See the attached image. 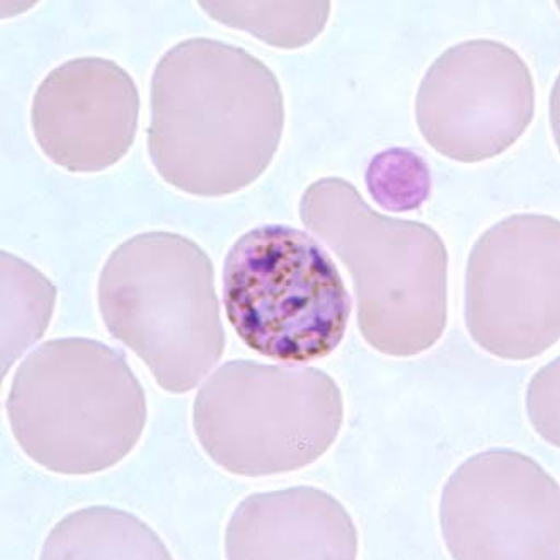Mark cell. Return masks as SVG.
<instances>
[{
    "label": "cell",
    "instance_id": "3957f363",
    "mask_svg": "<svg viewBox=\"0 0 560 560\" xmlns=\"http://www.w3.org/2000/svg\"><path fill=\"white\" fill-rule=\"evenodd\" d=\"M8 416L18 445L35 464L91 476L118 465L140 442L145 392L127 358L104 342L54 339L21 363Z\"/></svg>",
    "mask_w": 560,
    "mask_h": 560
},
{
    "label": "cell",
    "instance_id": "6da1fadb",
    "mask_svg": "<svg viewBox=\"0 0 560 560\" xmlns=\"http://www.w3.org/2000/svg\"><path fill=\"white\" fill-rule=\"evenodd\" d=\"M283 127L280 82L244 48L191 38L159 60L149 154L179 191L220 198L253 185L277 154Z\"/></svg>",
    "mask_w": 560,
    "mask_h": 560
},
{
    "label": "cell",
    "instance_id": "8992f818",
    "mask_svg": "<svg viewBox=\"0 0 560 560\" xmlns=\"http://www.w3.org/2000/svg\"><path fill=\"white\" fill-rule=\"evenodd\" d=\"M223 304L247 348L290 365L332 353L353 308L323 244L290 225L256 226L235 242L223 262Z\"/></svg>",
    "mask_w": 560,
    "mask_h": 560
},
{
    "label": "cell",
    "instance_id": "9a60e30c",
    "mask_svg": "<svg viewBox=\"0 0 560 560\" xmlns=\"http://www.w3.org/2000/svg\"><path fill=\"white\" fill-rule=\"evenodd\" d=\"M366 188L385 211L418 210L430 198L431 173L427 161L412 150H385L370 161Z\"/></svg>",
    "mask_w": 560,
    "mask_h": 560
},
{
    "label": "cell",
    "instance_id": "5bb4252c",
    "mask_svg": "<svg viewBox=\"0 0 560 560\" xmlns=\"http://www.w3.org/2000/svg\"><path fill=\"white\" fill-rule=\"evenodd\" d=\"M211 20L293 50L314 42L329 20V2H200Z\"/></svg>",
    "mask_w": 560,
    "mask_h": 560
},
{
    "label": "cell",
    "instance_id": "8fae6325",
    "mask_svg": "<svg viewBox=\"0 0 560 560\" xmlns=\"http://www.w3.org/2000/svg\"><path fill=\"white\" fill-rule=\"evenodd\" d=\"M232 560L358 557V532L338 499L315 488L262 492L238 504L226 526Z\"/></svg>",
    "mask_w": 560,
    "mask_h": 560
},
{
    "label": "cell",
    "instance_id": "9c48e42d",
    "mask_svg": "<svg viewBox=\"0 0 560 560\" xmlns=\"http://www.w3.org/2000/svg\"><path fill=\"white\" fill-rule=\"evenodd\" d=\"M443 537L453 559L559 560V483L513 450L468 458L443 489Z\"/></svg>",
    "mask_w": 560,
    "mask_h": 560
},
{
    "label": "cell",
    "instance_id": "277c9868",
    "mask_svg": "<svg viewBox=\"0 0 560 560\" xmlns=\"http://www.w3.org/2000/svg\"><path fill=\"white\" fill-rule=\"evenodd\" d=\"M104 326L170 394L203 381L225 350L210 257L191 238L145 232L113 250L101 271Z\"/></svg>",
    "mask_w": 560,
    "mask_h": 560
},
{
    "label": "cell",
    "instance_id": "4fadbf2b",
    "mask_svg": "<svg viewBox=\"0 0 560 560\" xmlns=\"http://www.w3.org/2000/svg\"><path fill=\"white\" fill-rule=\"evenodd\" d=\"M57 289L42 272L2 253V363L4 372L42 338L54 312Z\"/></svg>",
    "mask_w": 560,
    "mask_h": 560
},
{
    "label": "cell",
    "instance_id": "5b68a950",
    "mask_svg": "<svg viewBox=\"0 0 560 560\" xmlns=\"http://www.w3.org/2000/svg\"><path fill=\"white\" fill-rule=\"evenodd\" d=\"M345 419L341 388L312 366L229 361L208 376L192 427L208 457L226 472L268 477L319 460Z\"/></svg>",
    "mask_w": 560,
    "mask_h": 560
},
{
    "label": "cell",
    "instance_id": "30bf717a",
    "mask_svg": "<svg viewBox=\"0 0 560 560\" xmlns=\"http://www.w3.org/2000/svg\"><path fill=\"white\" fill-rule=\"evenodd\" d=\"M140 94L113 60L73 58L51 70L33 97L43 154L69 173H101L121 161L139 130Z\"/></svg>",
    "mask_w": 560,
    "mask_h": 560
},
{
    "label": "cell",
    "instance_id": "2e32d148",
    "mask_svg": "<svg viewBox=\"0 0 560 560\" xmlns=\"http://www.w3.org/2000/svg\"><path fill=\"white\" fill-rule=\"evenodd\" d=\"M528 412L538 434L559 446V360L538 372L532 382Z\"/></svg>",
    "mask_w": 560,
    "mask_h": 560
},
{
    "label": "cell",
    "instance_id": "52a82bcc",
    "mask_svg": "<svg viewBox=\"0 0 560 560\" xmlns=\"http://www.w3.org/2000/svg\"><path fill=\"white\" fill-rule=\"evenodd\" d=\"M465 323L503 360L540 357L559 342V220L522 213L480 235L468 257Z\"/></svg>",
    "mask_w": 560,
    "mask_h": 560
},
{
    "label": "cell",
    "instance_id": "7c38bea8",
    "mask_svg": "<svg viewBox=\"0 0 560 560\" xmlns=\"http://www.w3.org/2000/svg\"><path fill=\"white\" fill-rule=\"evenodd\" d=\"M42 559H171V553L139 518L97 506L58 523L43 545Z\"/></svg>",
    "mask_w": 560,
    "mask_h": 560
},
{
    "label": "cell",
    "instance_id": "ba28073f",
    "mask_svg": "<svg viewBox=\"0 0 560 560\" xmlns=\"http://www.w3.org/2000/svg\"><path fill=\"white\" fill-rule=\"evenodd\" d=\"M535 115L534 75L513 48L470 39L431 63L416 96L422 137L452 161L474 164L506 152Z\"/></svg>",
    "mask_w": 560,
    "mask_h": 560
},
{
    "label": "cell",
    "instance_id": "7a4b0ae2",
    "mask_svg": "<svg viewBox=\"0 0 560 560\" xmlns=\"http://www.w3.org/2000/svg\"><path fill=\"white\" fill-rule=\"evenodd\" d=\"M300 219L353 278L361 336L388 357H416L448 320V253L427 223L376 213L341 177L305 189Z\"/></svg>",
    "mask_w": 560,
    "mask_h": 560
}]
</instances>
